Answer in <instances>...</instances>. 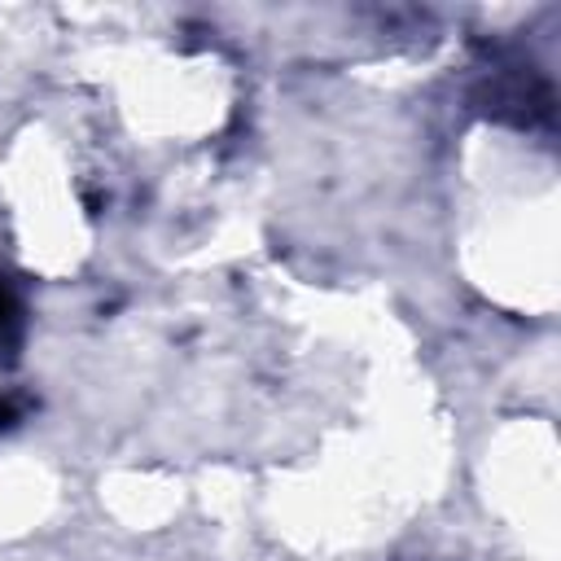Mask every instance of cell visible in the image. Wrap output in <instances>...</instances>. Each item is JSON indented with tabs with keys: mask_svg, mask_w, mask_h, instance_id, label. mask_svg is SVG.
<instances>
[{
	"mask_svg": "<svg viewBox=\"0 0 561 561\" xmlns=\"http://www.w3.org/2000/svg\"><path fill=\"white\" fill-rule=\"evenodd\" d=\"M18 333H22V307H18L13 289L0 285V355H9L18 346Z\"/></svg>",
	"mask_w": 561,
	"mask_h": 561,
	"instance_id": "6da1fadb",
	"label": "cell"
}]
</instances>
